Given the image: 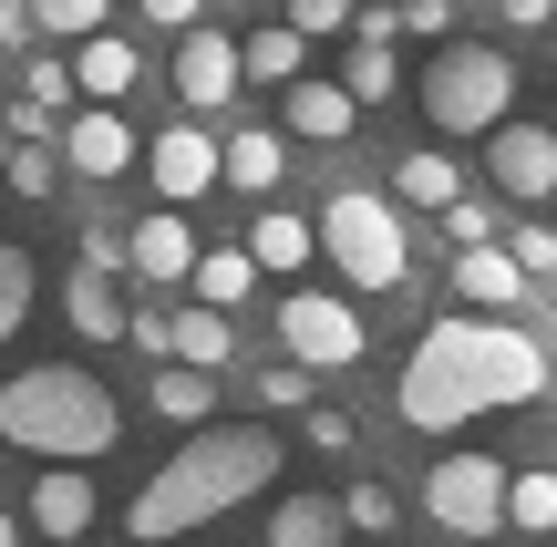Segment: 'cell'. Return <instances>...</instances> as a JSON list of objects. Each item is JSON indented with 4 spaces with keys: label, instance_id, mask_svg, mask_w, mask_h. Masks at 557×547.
<instances>
[{
    "label": "cell",
    "instance_id": "6da1fadb",
    "mask_svg": "<svg viewBox=\"0 0 557 547\" xmlns=\"http://www.w3.org/2000/svg\"><path fill=\"white\" fill-rule=\"evenodd\" d=\"M547 383H557V362H547L537 331L485 321V310H444L413 341V362H403V424L413 434H455V424H475V413L537 403Z\"/></svg>",
    "mask_w": 557,
    "mask_h": 547
},
{
    "label": "cell",
    "instance_id": "7a4b0ae2",
    "mask_svg": "<svg viewBox=\"0 0 557 547\" xmlns=\"http://www.w3.org/2000/svg\"><path fill=\"white\" fill-rule=\"evenodd\" d=\"M269 475H278V434L269 424H207L197 445H186L176 465H156V486L124 507V537H186V527H207V517L248 507Z\"/></svg>",
    "mask_w": 557,
    "mask_h": 547
},
{
    "label": "cell",
    "instance_id": "3957f363",
    "mask_svg": "<svg viewBox=\"0 0 557 547\" xmlns=\"http://www.w3.org/2000/svg\"><path fill=\"white\" fill-rule=\"evenodd\" d=\"M114 434H124V403L73 362H41V372L0 383V445L41 455V465H94V455H114Z\"/></svg>",
    "mask_w": 557,
    "mask_h": 547
},
{
    "label": "cell",
    "instance_id": "277c9868",
    "mask_svg": "<svg viewBox=\"0 0 557 547\" xmlns=\"http://www.w3.org/2000/svg\"><path fill=\"white\" fill-rule=\"evenodd\" d=\"M310 248H320V259H331L351 289H372V300L413 279V238H403V207H393V197H372V186H341V197L310 217Z\"/></svg>",
    "mask_w": 557,
    "mask_h": 547
},
{
    "label": "cell",
    "instance_id": "5b68a950",
    "mask_svg": "<svg viewBox=\"0 0 557 547\" xmlns=\"http://www.w3.org/2000/svg\"><path fill=\"white\" fill-rule=\"evenodd\" d=\"M506 103H517V62L485 52V41H444L434 73H423V114L434 135H496Z\"/></svg>",
    "mask_w": 557,
    "mask_h": 547
},
{
    "label": "cell",
    "instance_id": "8992f818",
    "mask_svg": "<svg viewBox=\"0 0 557 547\" xmlns=\"http://www.w3.org/2000/svg\"><path fill=\"white\" fill-rule=\"evenodd\" d=\"M423 507H434L444 547H485L506 527V465L496 455H444V465L423 475Z\"/></svg>",
    "mask_w": 557,
    "mask_h": 547
},
{
    "label": "cell",
    "instance_id": "52a82bcc",
    "mask_svg": "<svg viewBox=\"0 0 557 547\" xmlns=\"http://www.w3.org/2000/svg\"><path fill=\"white\" fill-rule=\"evenodd\" d=\"M361 341H372L361 310L331 300V289H289V300H278V362H299V372H351Z\"/></svg>",
    "mask_w": 557,
    "mask_h": 547
},
{
    "label": "cell",
    "instance_id": "ba28073f",
    "mask_svg": "<svg viewBox=\"0 0 557 547\" xmlns=\"http://www.w3.org/2000/svg\"><path fill=\"white\" fill-rule=\"evenodd\" d=\"M485 176H496V197H517V207L557 197V135H547V124H517V114H506L496 135H485Z\"/></svg>",
    "mask_w": 557,
    "mask_h": 547
},
{
    "label": "cell",
    "instance_id": "9c48e42d",
    "mask_svg": "<svg viewBox=\"0 0 557 547\" xmlns=\"http://www.w3.org/2000/svg\"><path fill=\"white\" fill-rule=\"evenodd\" d=\"M135 156H145V176H156L165 207H197L207 186H218V135H207V124H165V135L135 145Z\"/></svg>",
    "mask_w": 557,
    "mask_h": 547
},
{
    "label": "cell",
    "instance_id": "30bf717a",
    "mask_svg": "<svg viewBox=\"0 0 557 547\" xmlns=\"http://www.w3.org/2000/svg\"><path fill=\"white\" fill-rule=\"evenodd\" d=\"M94 507H103V496H94V475H83V465H41V486L21 496L11 517H21L41 547H73L83 527H94Z\"/></svg>",
    "mask_w": 557,
    "mask_h": 547
},
{
    "label": "cell",
    "instance_id": "8fae6325",
    "mask_svg": "<svg viewBox=\"0 0 557 547\" xmlns=\"http://www.w3.org/2000/svg\"><path fill=\"white\" fill-rule=\"evenodd\" d=\"M227 94H238V41L227 32H186L176 41V103L186 114H218Z\"/></svg>",
    "mask_w": 557,
    "mask_h": 547
},
{
    "label": "cell",
    "instance_id": "7c38bea8",
    "mask_svg": "<svg viewBox=\"0 0 557 547\" xmlns=\"http://www.w3.org/2000/svg\"><path fill=\"white\" fill-rule=\"evenodd\" d=\"M62 165H73V176H124V165H135V124H124L114 103H83V114L62 124Z\"/></svg>",
    "mask_w": 557,
    "mask_h": 547
},
{
    "label": "cell",
    "instance_id": "4fadbf2b",
    "mask_svg": "<svg viewBox=\"0 0 557 547\" xmlns=\"http://www.w3.org/2000/svg\"><path fill=\"white\" fill-rule=\"evenodd\" d=\"M124 269H135L145 289H176L186 269H197V227H186L176 207H156V217H145L135 238H124Z\"/></svg>",
    "mask_w": 557,
    "mask_h": 547
},
{
    "label": "cell",
    "instance_id": "5bb4252c",
    "mask_svg": "<svg viewBox=\"0 0 557 547\" xmlns=\"http://www.w3.org/2000/svg\"><path fill=\"white\" fill-rule=\"evenodd\" d=\"M455 300H465V310H485V321H506V310L527 300V269L506 259L496 238H485V248H455Z\"/></svg>",
    "mask_w": 557,
    "mask_h": 547
},
{
    "label": "cell",
    "instance_id": "9a60e30c",
    "mask_svg": "<svg viewBox=\"0 0 557 547\" xmlns=\"http://www.w3.org/2000/svg\"><path fill=\"white\" fill-rule=\"evenodd\" d=\"M289 135L299 145H351L361 135V103L341 94V83H310V73H299L289 83Z\"/></svg>",
    "mask_w": 557,
    "mask_h": 547
},
{
    "label": "cell",
    "instance_id": "2e32d148",
    "mask_svg": "<svg viewBox=\"0 0 557 547\" xmlns=\"http://www.w3.org/2000/svg\"><path fill=\"white\" fill-rule=\"evenodd\" d=\"M278 165H289V145H278V124H238V135L218 145V186H238V197H269Z\"/></svg>",
    "mask_w": 557,
    "mask_h": 547
},
{
    "label": "cell",
    "instance_id": "e0dca14e",
    "mask_svg": "<svg viewBox=\"0 0 557 547\" xmlns=\"http://www.w3.org/2000/svg\"><path fill=\"white\" fill-rule=\"evenodd\" d=\"M135 73H145V62H135V41H114V32H94V41L73 52V94L114 103V114H124V94H135Z\"/></svg>",
    "mask_w": 557,
    "mask_h": 547
},
{
    "label": "cell",
    "instance_id": "ac0fdd59",
    "mask_svg": "<svg viewBox=\"0 0 557 547\" xmlns=\"http://www.w3.org/2000/svg\"><path fill=\"white\" fill-rule=\"evenodd\" d=\"M62 310H73L83 341H124V289H114V269H73V279H62Z\"/></svg>",
    "mask_w": 557,
    "mask_h": 547
},
{
    "label": "cell",
    "instance_id": "d6986e66",
    "mask_svg": "<svg viewBox=\"0 0 557 547\" xmlns=\"http://www.w3.org/2000/svg\"><path fill=\"white\" fill-rule=\"evenodd\" d=\"M320 248H310V217H289V207H259V227H248V269H310Z\"/></svg>",
    "mask_w": 557,
    "mask_h": 547
},
{
    "label": "cell",
    "instance_id": "ffe728a7",
    "mask_svg": "<svg viewBox=\"0 0 557 547\" xmlns=\"http://www.w3.org/2000/svg\"><path fill=\"white\" fill-rule=\"evenodd\" d=\"M227 310H186V321H165V362H186V372H227Z\"/></svg>",
    "mask_w": 557,
    "mask_h": 547
},
{
    "label": "cell",
    "instance_id": "44dd1931",
    "mask_svg": "<svg viewBox=\"0 0 557 547\" xmlns=\"http://www.w3.org/2000/svg\"><path fill=\"white\" fill-rule=\"evenodd\" d=\"M197 310H238L248 289H259V269H248V248H197Z\"/></svg>",
    "mask_w": 557,
    "mask_h": 547
},
{
    "label": "cell",
    "instance_id": "7402d4cb",
    "mask_svg": "<svg viewBox=\"0 0 557 547\" xmlns=\"http://www.w3.org/2000/svg\"><path fill=\"white\" fill-rule=\"evenodd\" d=\"M393 197H403V207H434V217H444V207L465 197V176H455V156H434V145H423V156L393 165Z\"/></svg>",
    "mask_w": 557,
    "mask_h": 547
},
{
    "label": "cell",
    "instance_id": "603a6c76",
    "mask_svg": "<svg viewBox=\"0 0 557 547\" xmlns=\"http://www.w3.org/2000/svg\"><path fill=\"white\" fill-rule=\"evenodd\" d=\"M299 52H310V41H299L289 21H269V32L238 41V83H299Z\"/></svg>",
    "mask_w": 557,
    "mask_h": 547
},
{
    "label": "cell",
    "instance_id": "cb8c5ba5",
    "mask_svg": "<svg viewBox=\"0 0 557 547\" xmlns=\"http://www.w3.org/2000/svg\"><path fill=\"white\" fill-rule=\"evenodd\" d=\"M269 547H341V507L331 496H289V507L269 517Z\"/></svg>",
    "mask_w": 557,
    "mask_h": 547
},
{
    "label": "cell",
    "instance_id": "d4e9b609",
    "mask_svg": "<svg viewBox=\"0 0 557 547\" xmlns=\"http://www.w3.org/2000/svg\"><path fill=\"white\" fill-rule=\"evenodd\" d=\"M156 413H165V424H207V413H218V372L165 362V372H156Z\"/></svg>",
    "mask_w": 557,
    "mask_h": 547
},
{
    "label": "cell",
    "instance_id": "484cf974",
    "mask_svg": "<svg viewBox=\"0 0 557 547\" xmlns=\"http://www.w3.org/2000/svg\"><path fill=\"white\" fill-rule=\"evenodd\" d=\"M506 527H527V537H547V527H557V465L506 475Z\"/></svg>",
    "mask_w": 557,
    "mask_h": 547
},
{
    "label": "cell",
    "instance_id": "4316f807",
    "mask_svg": "<svg viewBox=\"0 0 557 547\" xmlns=\"http://www.w3.org/2000/svg\"><path fill=\"white\" fill-rule=\"evenodd\" d=\"M248 403H259V413H310V372H299V362H259V372H248Z\"/></svg>",
    "mask_w": 557,
    "mask_h": 547
},
{
    "label": "cell",
    "instance_id": "83f0119b",
    "mask_svg": "<svg viewBox=\"0 0 557 547\" xmlns=\"http://www.w3.org/2000/svg\"><path fill=\"white\" fill-rule=\"evenodd\" d=\"M393 41H351V73H341V94H351V103H382V94H393Z\"/></svg>",
    "mask_w": 557,
    "mask_h": 547
},
{
    "label": "cell",
    "instance_id": "f1b7e54d",
    "mask_svg": "<svg viewBox=\"0 0 557 547\" xmlns=\"http://www.w3.org/2000/svg\"><path fill=\"white\" fill-rule=\"evenodd\" d=\"M114 0H32V32H62V41H94Z\"/></svg>",
    "mask_w": 557,
    "mask_h": 547
},
{
    "label": "cell",
    "instance_id": "f546056e",
    "mask_svg": "<svg viewBox=\"0 0 557 547\" xmlns=\"http://www.w3.org/2000/svg\"><path fill=\"white\" fill-rule=\"evenodd\" d=\"M331 507H341V527H361V537H382V527H393V517H403L382 475H361V486H351V496H331Z\"/></svg>",
    "mask_w": 557,
    "mask_h": 547
},
{
    "label": "cell",
    "instance_id": "4dcf8cb0",
    "mask_svg": "<svg viewBox=\"0 0 557 547\" xmlns=\"http://www.w3.org/2000/svg\"><path fill=\"white\" fill-rule=\"evenodd\" d=\"M32 289H41V279H32V259H21V248L0 238V341L21 331V310H32Z\"/></svg>",
    "mask_w": 557,
    "mask_h": 547
},
{
    "label": "cell",
    "instance_id": "1f68e13d",
    "mask_svg": "<svg viewBox=\"0 0 557 547\" xmlns=\"http://www.w3.org/2000/svg\"><path fill=\"white\" fill-rule=\"evenodd\" d=\"M444 238H455V248H485V238H496V207H485V197H455V207H444Z\"/></svg>",
    "mask_w": 557,
    "mask_h": 547
},
{
    "label": "cell",
    "instance_id": "d6a6232c",
    "mask_svg": "<svg viewBox=\"0 0 557 547\" xmlns=\"http://www.w3.org/2000/svg\"><path fill=\"white\" fill-rule=\"evenodd\" d=\"M0 176L21 186V197H52V145H11V165Z\"/></svg>",
    "mask_w": 557,
    "mask_h": 547
},
{
    "label": "cell",
    "instance_id": "836d02e7",
    "mask_svg": "<svg viewBox=\"0 0 557 547\" xmlns=\"http://www.w3.org/2000/svg\"><path fill=\"white\" fill-rule=\"evenodd\" d=\"M393 32H413V41H444V32H455V0H403V11H393Z\"/></svg>",
    "mask_w": 557,
    "mask_h": 547
},
{
    "label": "cell",
    "instance_id": "e575fe53",
    "mask_svg": "<svg viewBox=\"0 0 557 547\" xmlns=\"http://www.w3.org/2000/svg\"><path fill=\"white\" fill-rule=\"evenodd\" d=\"M341 21H351V0H289V32H299V41L341 32Z\"/></svg>",
    "mask_w": 557,
    "mask_h": 547
},
{
    "label": "cell",
    "instance_id": "d590c367",
    "mask_svg": "<svg viewBox=\"0 0 557 547\" xmlns=\"http://www.w3.org/2000/svg\"><path fill=\"white\" fill-rule=\"evenodd\" d=\"M299 434H310L320 455H351V413H331V403H310V424H299Z\"/></svg>",
    "mask_w": 557,
    "mask_h": 547
},
{
    "label": "cell",
    "instance_id": "8d00e7d4",
    "mask_svg": "<svg viewBox=\"0 0 557 547\" xmlns=\"http://www.w3.org/2000/svg\"><path fill=\"white\" fill-rule=\"evenodd\" d=\"M124 341H135V351H156V362H165V310H124Z\"/></svg>",
    "mask_w": 557,
    "mask_h": 547
},
{
    "label": "cell",
    "instance_id": "74e56055",
    "mask_svg": "<svg viewBox=\"0 0 557 547\" xmlns=\"http://www.w3.org/2000/svg\"><path fill=\"white\" fill-rule=\"evenodd\" d=\"M83 269H124V238H114V227H103V217L83 227Z\"/></svg>",
    "mask_w": 557,
    "mask_h": 547
},
{
    "label": "cell",
    "instance_id": "f35d334b",
    "mask_svg": "<svg viewBox=\"0 0 557 547\" xmlns=\"http://www.w3.org/2000/svg\"><path fill=\"white\" fill-rule=\"evenodd\" d=\"M0 52H32V0H0Z\"/></svg>",
    "mask_w": 557,
    "mask_h": 547
},
{
    "label": "cell",
    "instance_id": "ab89813d",
    "mask_svg": "<svg viewBox=\"0 0 557 547\" xmlns=\"http://www.w3.org/2000/svg\"><path fill=\"white\" fill-rule=\"evenodd\" d=\"M506 21H517V32H557V0H496Z\"/></svg>",
    "mask_w": 557,
    "mask_h": 547
},
{
    "label": "cell",
    "instance_id": "60d3db41",
    "mask_svg": "<svg viewBox=\"0 0 557 547\" xmlns=\"http://www.w3.org/2000/svg\"><path fill=\"white\" fill-rule=\"evenodd\" d=\"M197 11L207 0H145V21H165V32H197Z\"/></svg>",
    "mask_w": 557,
    "mask_h": 547
},
{
    "label": "cell",
    "instance_id": "b9f144b4",
    "mask_svg": "<svg viewBox=\"0 0 557 547\" xmlns=\"http://www.w3.org/2000/svg\"><path fill=\"white\" fill-rule=\"evenodd\" d=\"M0 547H21V517H11V507H0Z\"/></svg>",
    "mask_w": 557,
    "mask_h": 547
},
{
    "label": "cell",
    "instance_id": "7bdbcfd3",
    "mask_svg": "<svg viewBox=\"0 0 557 547\" xmlns=\"http://www.w3.org/2000/svg\"><path fill=\"white\" fill-rule=\"evenodd\" d=\"M0 165H11V124H0Z\"/></svg>",
    "mask_w": 557,
    "mask_h": 547
},
{
    "label": "cell",
    "instance_id": "ee69618b",
    "mask_svg": "<svg viewBox=\"0 0 557 547\" xmlns=\"http://www.w3.org/2000/svg\"><path fill=\"white\" fill-rule=\"evenodd\" d=\"M547 269H557V227H547Z\"/></svg>",
    "mask_w": 557,
    "mask_h": 547
},
{
    "label": "cell",
    "instance_id": "f6af8a7d",
    "mask_svg": "<svg viewBox=\"0 0 557 547\" xmlns=\"http://www.w3.org/2000/svg\"><path fill=\"white\" fill-rule=\"evenodd\" d=\"M218 11H238V0H218Z\"/></svg>",
    "mask_w": 557,
    "mask_h": 547
},
{
    "label": "cell",
    "instance_id": "bcb514c9",
    "mask_svg": "<svg viewBox=\"0 0 557 547\" xmlns=\"http://www.w3.org/2000/svg\"><path fill=\"white\" fill-rule=\"evenodd\" d=\"M382 11H403V0H382Z\"/></svg>",
    "mask_w": 557,
    "mask_h": 547
},
{
    "label": "cell",
    "instance_id": "7dc6e473",
    "mask_svg": "<svg viewBox=\"0 0 557 547\" xmlns=\"http://www.w3.org/2000/svg\"><path fill=\"white\" fill-rule=\"evenodd\" d=\"M21 547H41V537H21Z\"/></svg>",
    "mask_w": 557,
    "mask_h": 547
}]
</instances>
